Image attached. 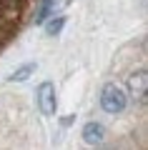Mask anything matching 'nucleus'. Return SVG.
<instances>
[{"instance_id": "obj_1", "label": "nucleus", "mask_w": 148, "mask_h": 150, "mask_svg": "<svg viewBox=\"0 0 148 150\" xmlns=\"http://www.w3.org/2000/svg\"><path fill=\"white\" fill-rule=\"evenodd\" d=\"M126 105H128V95H126V90H123L121 85L108 83V85L101 90V108L106 112H111V115L123 112V110H126Z\"/></svg>"}, {"instance_id": "obj_2", "label": "nucleus", "mask_w": 148, "mask_h": 150, "mask_svg": "<svg viewBox=\"0 0 148 150\" xmlns=\"http://www.w3.org/2000/svg\"><path fill=\"white\" fill-rule=\"evenodd\" d=\"M35 103L43 115H53L55 112V88L53 83H40L35 90Z\"/></svg>"}, {"instance_id": "obj_3", "label": "nucleus", "mask_w": 148, "mask_h": 150, "mask_svg": "<svg viewBox=\"0 0 148 150\" xmlns=\"http://www.w3.org/2000/svg\"><path fill=\"white\" fill-rule=\"evenodd\" d=\"M146 78H148V75H146V70H143V68L128 78V88H131V95L136 98L138 103L146 100V88H148V80H146Z\"/></svg>"}, {"instance_id": "obj_4", "label": "nucleus", "mask_w": 148, "mask_h": 150, "mask_svg": "<svg viewBox=\"0 0 148 150\" xmlns=\"http://www.w3.org/2000/svg\"><path fill=\"white\" fill-rule=\"evenodd\" d=\"M103 138H106V130H103L101 123H88V125L83 128V140H85L88 145L103 143Z\"/></svg>"}, {"instance_id": "obj_5", "label": "nucleus", "mask_w": 148, "mask_h": 150, "mask_svg": "<svg viewBox=\"0 0 148 150\" xmlns=\"http://www.w3.org/2000/svg\"><path fill=\"white\" fill-rule=\"evenodd\" d=\"M55 8H58V0H40V5L35 10V23H45L55 13Z\"/></svg>"}, {"instance_id": "obj_6", "label": "nucleus", "mask_w": 148, "mask_h": 150, "mask_svg": "<svg viewBox=\"0 0 148 150\" xmlns=\"http://www.w3.org/2000/svg\"><path fill=\"white\" fill-rule=\"evenodd\" d=\"M33 70H35V65H33V63H28V65H23L20 70H15V73L10 75V80H13V83H20V80H25V78H30V73H33Z\"/></svg>"}, {"instance_id": "obj_7", "label": "nucleus", "mask_w": 148, "mask_h": 150, "mask_svg": "<svg viewBox=\"0 0 148 150\" xmlns=\"http://www.w3.org/2000/svg\"><path fill=\"white\" fill-rule=\"evenodd\" d=\"M63 25H65V18H53L50 25H48V35H58L63 30Z\"/></svg>"}]
</instances>
